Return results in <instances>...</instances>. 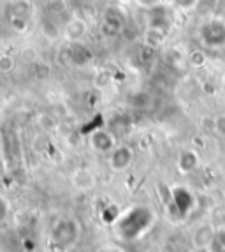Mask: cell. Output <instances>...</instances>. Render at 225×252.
I'll return each instance as SVG.
<instances>
[{
    "mask_svg": "<svg viewBox=\"0 0 225 252\" xmlns=\"http://www.w3.org/2000/svg\"><path fill=\"white\" fill-rule=\"evenodd\" d=\"M209 252H225V229H217L215 238L208 249Z\"/></svg>",
    "mask_w": 225,
    "mask_h": 252,
    "instance_id": "obj_20",
    "label": "cell"
},
{
    "mask_svg": "<svg viewBox=\"0 0 225 252\" xmlns=\"http://www.w3.org/2000/svg\"><path fill=\"white\" fill-rule=\"evenodd\" d=\"M88 32V25H86V20L81 16H72L71 20L67 21L65 27H63V35L69 42H80L84 39Z\"/></svg>",
    "mask_w": 225,
    "mask_h": 252,
    "instance_id": "obj_10",
    "label": "cell"
},
{
    "mask_svg": "<svg viewBox=\"0 0 225 252\" xmlns=\"http://www.w3.org/2000/svg\"><path fill=\"white\" fill-rule=\"evenodd\" d=\"M20 59L23 60L25 63H33V62H37L39 59V51L37 48H33V46H27L21 50L20 53Z\"/></svg>",
    "mask_w": 225,
    "mask_h": 252,
    "instance_id": "obj_22",
    "label": "cell"
},
{
    "mask_svg": "<svg viewBox=\"0 0 225 252\" xmlns=\"http://www.w3.org/2000/svg\"><path fill=\"white\" fill-rule=\"evenodd\" d=\"M199 39L206 48L225 46V21L222 18H211L199 29Z\"/></svg>",
    "mask_w": 225,
    "mask_h": 252,
    "instance_id": "obj_4",
    "label": "cell"
},
{
    "mask_svg": "<svg viewBox=\"0 0 225 252\" xmlns=\"http://www.w3.org/2000/svg\"><path fill=\"white\" fill-rule=\"evenodd\" d=\"M90 147L99 154H108L109 156L118 147L116 136L109 129H95L90 134Z\"/></svg>",
    "mask_w": 225,
    "mask_h": 252,
    "instance_id": "obj_6",
    "label": "cell"
},
{
    "mask_svg": "<svg viewBox=\"0 0 225 252\" xmlns=\"http://www.w3.org/2000/svg\"><path fill=\"white\" fill-rule=\"evenodd\" d=\"M125 29V18L114 7H108L102 14V32L109 37H114Z\"/></svg>",
    "mask_w": 225,
    "mask_h": 252,
    "instance_id": "obj_8",
    "label": "cell"
},
{
    "mask_svg": "<svg viewBox=\"0 0 225 252\" xmlns=\"http://www.w3.org/2000/svg\"><path fill=\"white\" fill-rule=\"evenodd\" d=\"M169 4L179 11H183V13H190V11H196L199 7L200 0H169Z\"/></svg>",
    "mask_w": 225,
    "mask_h": 252,
    "instance_id": "obj_19",
    "label": "cell"
},
{
    "mask_svg": "<svg viewBox=\"0 0 225 252\" xmlns=\"http://www.w3.org/2000/svg\"><path fill=\"white\" fill-rule=\"evenodd\" d=\"M33 14V5L30 0H11L4 9V16L16 32L23 34Z\"/></svg>",
    "mask_w": 225,
    "mask_h": 252,
    "instance_id": "obj_3",
    "label": "cell"
},
{
    "mask_svg": "<svg viewBox=\"0 0 225 252\" xmlns=\"http://www.w3.org/2000/svg\"><path fill=\"white\" fill-rule=\"evenodd\" d=\"M167 4H169V2H167ZM167 4H160V5H155V7L148 9V29L162 30L166 34L171 32L174 18H172L171 7Z\"/></svg>",
    "mask_w": 225,
    "mask_h": 252,
    "instance_id": "obj_5",
    "label": "cell"
},
{
    "mask_svg": "<svg viewBox=\"0 0 225 252\" xmlns=\"http://www.w3.org/2000/svg\"><path fill=\"white\" fill-rule=\"evenodd\" d=\"M71 180H72V185L80 190H90L95 187V177H93V173L88 171V169H76V171L72 173Z\"/></svg>",
    "mask_w": 225,
    "mask_h": 252,
    "instance_id": "obj_14",
    "label": "cell"
},
{
    "mask_svg": "<svg viewBox=\"0 0 225 252\" xmlns=\"http://www.w3.org/2000/svg\"><path fill=\"white\" fill-rule=\"evenodd\" d=\"M215 233H217V229H215L211 224H200L199 227H196V231L192 233L194 249H197V251L209 249L213 238H215Z\"/></svg>",
    "mask_w": 225,
    "mask_h": 252,
    "instance_id": "obj_11",
    "label": "cell"
},
{
    "mask_svg": "<svg viewBox=\"0 0 225 252\" xmlns=\"http://www.w3.org/2000/svg\"><path fill=\"white\" fill-rule=\"evenodd\" d=\"M224 83H225V71H224Z\"/></svg>",
    "mask_w": 225,
    "mask_h": 252,
    "instance_id": "obj_27",
    "label": "cell"
},
{
    "mask_svg": "<svg viewBox=\"0 0 225 252\" xmlns=\"http://www.w3.org/2000/svg\"><path fill=\"white\" fill-rule=\"evenodd\" d=\"M171 196H172V203H174L176 210L181 215H187L188 212L194 208V196H192V192L188 189H185V187H176V189H172Z\"/></svg>",
    "mask_w": 225,
    "mask_h": 252,
    "instance_id": "obj_12",
    "label": "cell"
},
{
    "mask_svg": "<svg viewBox=\"0 0 225 252\" xmlns=\"http://www.w3.org/2000/svg\"><path fill=\"white\" fill-rule=\"evenodd\" d=\"M151 222H153V212L146 206H134L129 212L121 215L118 219L116 227L121 238L125 240H136L142 236L146 229H150Z\"/></svg>",
    "mask_w": 225,
    "mask_h": 252,
    "instance_id": "obj_1",
    "label": "cell"
},
{
    "mask_svg": "<svg viewBox=\"0 0 225 252\" xmlns=\"http://www.w3.org/2000/svg\"><path fill=\"white\" fill-rule=\"evenodd\" d=\"M176 166L181 175H188V173L196 171L199 168V154L194 150H183L179 152L178 159H176Z\"/></svg>",
    "mask_w": 225,
    "mask_h": 252,
    "instance_id": "obj_13",
    "label": "cell"
},
{
    "mask_svg": "<svg viewBox=\"0 0 225 252\" xmlns=\"http://www.w3.org/2000/svg\"><path fill=\"white\" fill-rule=\"evenodd\" d=\"M81 238V224L72 217H62L51 226L50 245L58 252L71 251Z\"/></svg>",
    "mask_w": 225,
    "mask_h": 252,
    "instance_id": "obj_2",
    "label": "cell"
},
{
    "mask_svg": "<svg viewBox=\"0 0 225 252\" xmlns=\"http://www.w3.org/2000/svg\"><path fill=\"white\" fill-rule=\"evenodd\" d=\"M14 67H16L14 57H11V55H0V72L9 74V72L14 71Z\"/></svg>",
    "mask_w": 225,
    "mask_h": 252,
    "instance_id": "obj_21",
    "label": "cell"
},
{
    "mask_svg": "<svg viewBox=\"0 0 225 252\" xmlns=\"http://www.w3.org/2000/svg\"><path fill=\"white\" fill-rule=\"evenodd\" d=\"M141 7H146V9H151L155 5H160V4H167L169 0H136Z\"/></svg>",
    "mask_w": 225,
    "mask_h": 252,
    "instance_id": "obj_24",
    "label": "cell"
},
{
    "mask_svg": "<svg viewBox=\"0 0 225 252\" xmlns=\"http://www.w3.org/2000/svg\"><path fill=\"white\" fill-rule=\"evenodd\" d=\"M134 162V150L129 145H118L114 150L109 154V168L112 171L121 173L129 169Z\"/></svg>",
    "mask_w": 225,
    "mask_h": 252,
    "instance_id": "obj_7",
    "label": "cell"
},
{
    "mask_svg": "<svg viewBox=\"0 0 225 252\" xmlns=\"http://www.w3.org/2000/svg\"><path fill=\"white\" fill-rule=\"evenodd\" d=\"M0 252H2V251H0Z\"/></svg>",
    "mask_w": 225,
    "mask_h": 252,
    "instance_id": "obj_28",
    "label": "cell"
},
{
    "mask_svg": "<svg viewBox=\"0 0 225 252\" xmlns=\"http://www.w3.org/2000/svg\"><path fill=\"white\" fill-rule=\"evenodd\" d=\"M5 214H7V205H5L4 199L0 198V220L5 217Z\"/></svg>",
    "mask_w": 225,
    "mask_h": 252,
    "instance_id": "obj_25",
    "label": "cell"
},
{
    "mask_svg": "<svg viewBox=\"0 0 225 252\" xmlns=\"http://www.w3.org/2000/svg\"><path fill=\"white\" fill-rule=\"evenodd\" d=\"M41 32H42V35H44L46 39H50V41L58 39L60 34H62V30H60L56 18L50 16V14H48V16L41 21Z\"/></svg>",
    "mask_w": 225,
    "mask_h": 252,
    "instance_id": "obj_16",
    "label": "cell"
},
{
    "mask_svg": "<svg viewBox=\"0 0 225 252\" xmlns=\"http://www.w3.org/2000/svg\"><path fill=\"white\" fill-rule=\"evenodd\" d=\"M118 4H130V2H132V0H116Z\"/></svg>",
    "mask_w": 225,
    "mask_h": 252,
    "instance_id": "obj_26",
    "label": "cell"
},
{
    "mask_svg": "<svg viewBox=\"0 0 225 252\" xmlns=\"http://www.w3.org/2000/svg\"><path fill=\"white\" fill-rule=\"evenodd\" d=\"M187 60L194 69H200L204 67L206 62H208V55H206V51L202 48H196V50H192L188 53Z\"/></svg>",
    "mask_w": 225,
    "mask_h": 252,
    "instance_id": "obj_17",
    "label": "cell"
},
{
    "mask_svg": "<svg viewBox=\"0 0 225 252\" xmlns=\"http://www.w3.org/2000/svg\"><path fill=\"white\" fill-rule=\"evenodd\" d=\"M46 11L50 16L60 18L69 11V4H67V0H50L46 5Z\"/></svg>",
    "mask_w": 225,
    "mask_h": 252,
    "instance_id": "obj_18",
    "label": "cell"
},
{
    "mask_svg": "<svg viewBox=\"0 0 225 252\" xmlns=\"http://www.w3.org/2000/svg\"><path fill=\"white\" fill-rule=\"evenodd\" d=\"M166 39H167L166 32L157 30V29H148V27H146L144 34H142V44L151 48V50H157V48H160L164 42H166Z\"/></svg>",
    "mask_w": 225,
    "mask_h": 252,
    "instance_id": "obj_15",
    "label": "cell"
},
{
    "mask_svg": "<svg viewBox=\"0 0 225 252\" xmlns=\"http://www.w3.org/2000/svg\"><path fill=\"white\" fill-rule=\"evenodd\" d=\"M213 129L220 138H225V115H218L213 122Z\"/></svg>",
    "mask_w": 225,
    "mask_h": 252,
    "instance_id": "obj_23",
    "label": "cell"
},
{
    "mask_svg": "<svg viewBox=\"0 0 225 252\" xmlns=\"http://www.w3.org/2000/svg\"><path fill=\"white\" fill-rule=\"evenodd\" d=\"M67 59L76 67H84V65H90L93 62V51L83 41L71 42L67 48Z\"/></svg>",
    "mask_w": 225,
    "mask_h": 252,
    "instance_id": "obj_9",
    "label": "cell"
}]
</instances>
